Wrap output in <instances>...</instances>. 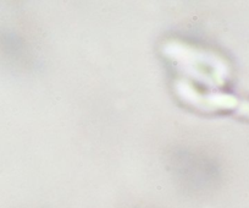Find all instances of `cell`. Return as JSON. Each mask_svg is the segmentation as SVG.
I'll return each instance as SVG.
<instances>
[{"instance_id":"1","label":"cell","mask_w":249,"mask_h":208,"mask_svg":"<svg viewBox=\"0 0 249 208\" xmlns=\"http://www.w3.org/2000/svg\"><path fill=\"white\" fill-rule=\"evenodd\" d=\"M164 53L167 58L176 61L187 74L207 85L224 82V64L221 59L207 50L184 42L170 40L165 43Z\"/></svg>"},{"instance_id":"2","label":"cell","mask_w":249,"mask_h":208,"mask_svg":"<svg viewBox=\"0 0 249 208\" xmlns=\"http://www.w3.org/2000/svg\"><path fill=\"white\" fill-rule=\"evenodd\" d=\"M177 95L184 100L200 109L230 108L234 106V98L220 93H202L187 80L179 78L175 82Z\"/></svg>"}]
</instances>
